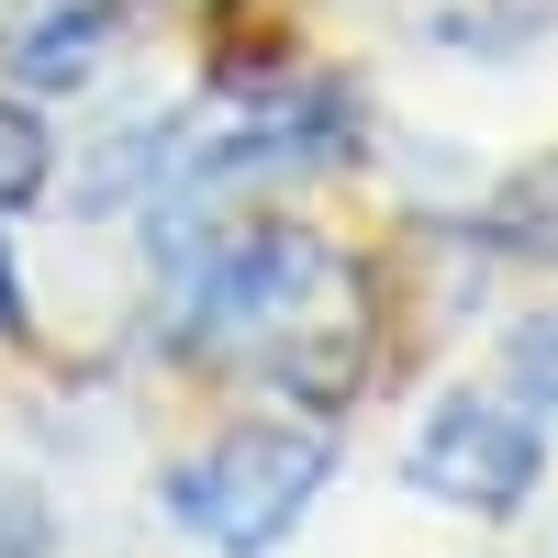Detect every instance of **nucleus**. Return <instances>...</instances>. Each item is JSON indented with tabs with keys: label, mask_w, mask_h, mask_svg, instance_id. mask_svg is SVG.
I'll list each match as a JSON object with an SVG mask.
<instances>
[{
	"label": "nucleus",
	"mask_w": 558,
	"mask_h": 558,
	"mask_svg": "<svg viewBox=\"0 0 558 558\" xmlns=\"http://www.w3.org/2000/svg\"><path fill=\"white\" fill-rule=\"evenodd\" d=\"M191 347L213 368L291 391L302 413H336L368 380V279L291 223H246L191 291Z\"/></svg>",
	"instance_id": "nucleus-1"
},
{
	"label": "nucleus",
	"mask_w": 558,
	"mask_h": 558,
	"mask_svg": "<svg viewBox=\"0 0 558 558\" xmlns=\"http://www.w3.org/2000/svg\"><path fill=\"white\" fill-rule=\"evenodd\" d=\"M324 481H336V425H235L168 470V514L223 558H257L324 502Z\"/></svg>",
	"instance_id": "nucleus-2"
},
{
	"label": "nucleus",
	"mask_w": 558,
	"mask_h": 558,
	"mask_svg": "<svg viewBox=\"0 0 558 558\" xmlns=\"http://www.w3.org/2000/svg\"><path fill=\"white\" fill-rule=\"evenodd\" d=\"M536 425L514 402H492V391H447L436 413H425V436L402 447V470H413V492H436V502H458V514H514V502L536 492Z\"/></svg>",
	"instance_id": "nucleus-3"
},
{
	"label": "nucleus",
	"mask_w": 558,
	"mask_h": 558,
	"mask_svg": "<svg viewBox=\"0 0 558 558\" xmlns=\"http://www.w3.org/2000/svg\"><path fill=\"white\" fill-rule=\"evenodd\" d=\"M101 0H78V12H45V23H23L12 34V68L34 78V89H78L89 68H101Z\"/></svg>",
	"instance_id": "nucleus-4"
},
{
	"label": "nucleus",
	"mask_w": 558,
	"mask_h": 558,
	"mask_svg": "<svg viewBox=\"0 0 558 558\" xmlns=\"http://www.w3.org/2000/svg\"><path fill=\"white\" fill-rule=\"evenodd\" d=\"M492 223H502V246H514V257H547V268H558V157L525 168L514 191L492 202Z\"/></svg>",
	"instance_id": "nucleus-5"
},
{
	"label": "nucleus",
	"mask_w": 558,
	"mask_h": 558,
	"mask_svg": "<svg viewBox=\"0 0 558 558\" xmlns=\"http://www.w3.org/2000/svg\"><path fill=\"white\" fill-rule=\"evenodd\" d=\"M45 179H57V146H45V123H34L23 101H0V213L34 202Z\"/></svg>",
	"instance_id": "nucleus-6"
},
{
	"label": "nucleus",
	"mask_w": 558,
	"mask_h": 558,
	"mask_svg": "<svg viewBox=\"0 0 558 558\" xmlns=\"http://www.w3.org/2000/svg\"><path fill=\"white\" fill-rule=\"evenodd\" d=\"M514 391H525L536 413H558V313H536L525 336H514Z\"/></svg>",
	"instance_id": "nucleus-7"
},
{
	"label": "nucleus",
	"mask_w": 558,
	"mask_h": 558,
	"mask_svg": "<svg viewBox=\"0 0 558 558\" xmlns=\"http://www.w3.org/2000/svg\"><path fill=\"white\" fill-rule=\"evenodd\" d=\"M0 324H12V246H0Z\"/></svg>",
	"instance_id": "nucleus-8"
}]
</instances>
